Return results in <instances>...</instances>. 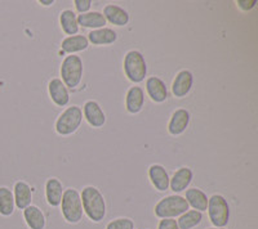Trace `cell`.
Wrapping results in <instances>:
<instances>
[{"label":"cell","mask_w":258,"mask_h":229,"mask_svg":"<svg viewBox=\"0 0 258 229\" xmlns=\"http://www.w3.org/2000/svg\"><path fill=\"white\" fill-rule=\"evenodd\" d=\"M80 198H82L83 211L88 216L89 220L93 223H100L105 219L107 207H106L105 197L100 189L93 185H88L83 188Z\"/></svg>","instance_id":"1"},{"label":"cell","mask_w":258,"mask_h":229,"mask_svg":"<svg viewBox=\"0 0 258 229\" xmlns=\"http://www.w3.org/2000/svg\"><path fill=\"white\" fill-rule=\"evenodd\" d=\"M59 74H61V80L66 85V88H78L83 80V74H84L83 59L77 54H69L62 61Z\"/></svg>","instance_id":"2"},{"label":"cell","mask_w":258,"mask_h":229,"mask_svg":"<svg viewBox=\"0 0 258 229\" xmlns=\"http://www.w3.org/2000/svg\"><path fill=\"white\" fill-rule=\"evenodd\" d=\"M62 216L69 224H78L83 219V206L80 193L75 188H68L63 191L61 200Z\"/></svg>","instance_id":"3"},{"label":"cell","mask_w":258,"mask_h":229,"mask_svg":"<svg viewBox=\"0 0 258 229\" xmlns=\"http://www.w3.org/2000/svg\"><path fill=\"white\" fill-rule=\"evenodd\" d=\"M190 210L185 197L179 194H170V196L161 198L155 205V216L159 219H174V217L181 216L183 212Z\"/></svg>","instance_id":"4"},{"label":"cell","mask_w":258,"mask_h":229,"mask_svg":"<svg viewBox=\"0 0 258 229\" xmlns=\"http://www.w3.org/2000/svg\"><path fill=\"white\" fill-rule=\"evenodd\" d=\"M124 74L129 81L140 84L147 75V63L144 54L140 50H129L124 57Z\"/></svg>","instance_id":"5"},{"label":"cell","mask_w":258,"mask_h":229,"mask_svg":"<svg viewBox=\"0 0 258 229\" xmlns=\"http://www.w3.org/2000/svg\"><path fill=\"white\" fill-rule=\"evenodd\" d=\"M83 123V111L79 106L74 104V106L68 107L62 111L58 119L56 120L54 129L58 135L62 137H68V135L77 133Z\"/></svg>","instance_id":"6"},{"label":"cell","mask_w":258,"mask_h":229,"mask_svg":"<svg viewBox=\"0 0 258 229\" xmlns=\"http://www.w3.org/2000/svg\"><path fill=\"white\" fill-rule=\"evenodd\" d=\"M209 220L214 228H225L230 220V206L222 194H213L208 198Z\"/></svg>","instance_id":"7"},{"label":"cell","mask_w":258,"mask_h":229,"mask_svg":"<svg viewBox=\"0 0 258 229\" xmlns=\"http://www.w3.org/2000/svg\"><path fill=\"white\" fill-rule=\"evenodd\" d=\"M82 111L84 114V119L92 128L98 129L106 124L105 111L100 106V103L96 102V100H87Z\"/></svg>","instance_id":"8"},{"label":"cell","mask_w":258,"mask_h":229,"mask_svg":"<svg viewBox=\"0 0 258 229\" xmlns=\"http://www.w3.org/2000/svg\"><path fill=\"white\" fill-rule=\"evenodd\" d=\"M191 120L190 112L186 108H178L172 113L168 123V133L173 137L182 135L187 130Z\"/></svg>","instance_id":"9"},{"label":"cell","mask_w":258,"mask_h":229,"mask_svg":"<svg viewBox=\"0 0 258 229\" xmlns=\"http://www.w3.org/2000/svg\"><path fill=\"white\" fill-rule=\"evenodd\" d=\"M48 93L57 107H66L70 103V93L61 79L56 77L48 82Z\"/></svg>","instance_id":"10"},{"label":"cell","mask_w":258,"mask_h":229,"mask_svg":"<svg viewBox=\"0 0 258 229\" xmlns=\"http://www.w3.org/2000/svg\"><path fill=\"white\" fill-rule=\"evenodd\" d=\"M194 85V75L190 70H181L172 82V93L176 98H185Z\"/></svg>","instance_id":"11"},{"label":"cell","mask_w":258,"mask_h":229,"mask_svg":"<svg viewBox=\"0 0 258 229\" xmlns=\"http://www.w3.org/2000/svg\"><path fill=\"white\" fill-rule=\"evenodd\" d=\"M145 106V90L141 86H131L125 95V109L128 113L137 114Z\"/></svg>","instance_id":"12"},{"label":"cell","mask_w":258,"mask_h":229,"mask_svg":"<svg viewBox=\"0 0 258 229\" xmlns=\"http://www.w3.org/2000/svg\"><path fill=\"white\" fill-rule=\"evenodd\" d=\"M146 91L154 103H164L168 99L167 85L158 76H151L146 80Z\"/></svg>","instance_id":"13"},{"label":"cell","mask_w":258,"mask_h":229,"mask_svg":"<svg viewBox=\"0 0 258 229\" xmlns=\"http://www.w3.org/2000/svg\"><path fill=\"white\" fill-rule=\"evenodd\" d=\"M102 15L106 22H110L117 27L126 26L129 24V20H131V16L125 9L121 8L120 6H116V4H107L103 8Z\"/></svg>","instance_id":"14"},{"label":"cell","mask_w":258,"mask_h":229,"mask_svg":"<svg viewBox=\"0 0 258 229\" xmlns=\"http://www.w3.org/2000/svg\"><path fill=\"white\" fill-rule=\"evenodd\" d=\"M194 179V173L190 168L187 166H182L179 168L173 176L169 180V188L174 192V193H181V192L186 191L188 188V185L191 184Z\"/></svg>","instance_id":"15"},{"label":"cell","mask_w":258,"mask_h":229,"mask_svg":"<svg viewBox=\"0 0 258 229\" xmlns=\"http://www.w3.org/2000/svg\"><path fill=\"white\" fill-rule=\"evenodd\" d=\"M149 178L156 191L165 192L169 189V175L165 168L160 164H153L149 168Z\"/></svg>","instance_id":"16"},{"label":"cell","mask_w":258,"mask_h":229,"mask_svg":"<svg viewBox=\"0 0 258 229\" xmlns=\"http://www.w3.org/2000/svg\"><path fill=\"white\" fill-rule=\"evenodd\" d=\"M13 197H15V205L17 209L25 210L32 202V189L29 183L25 180H18L13 187Z\"/></svg>","instance_id":"17"},{"label":"cell","mask_w":258,"mask_h":229,"mask_svg":"<svg viewBox=\"0 0 258 229\" xmlns=\"http://www.w3.org/2000/svg\"><path fill=\"white\" fill-rule=\"evenodd\" d=\"M88 41L97 47L102 45H111L117 40V33L115 30L109 29V27H102L98 30H92L88 34Z\"/></svg>","instance_id":"18"},{"label":"cell","mask_w":258,"mask_h":229,"mask_svg":"<svg viewBox=\"0 0 258 229\" xmlns=\"http://www.w3.org/2000/svg\"><path fill=\"white\" fill-rule=\"evenodd\" d=\"M63 185L57 178H49L45 183V198L48 205L52 207H58L61 205L62 194H63Z\"/></svg>","instance_id":"19"},{"label":"cell","mask_w":258,"mask_h":229,"mask_svg":"<svg viewBox=\"0 0 258 229\" xmlns=\"http://www.w3.org/2000/svg\"><path fill=\"white\" fill-rule=\"evenodd\" d=\"M208 198L206 192H203L200 188H190L186 189V196L185 200L187 202L188 207H192V210L197 211H207L208 207Z\"/></svg>","instance_id":"20"},{"label":"cell","mask_w":258,"mask_h":229,"mask_svg":"<svg viewBox=\"0 0 258 229\" xmlns=\"http://www.w3.org/2000/svg\"><path fill=\"white\" fill-rule=\"evenodd\" d=\"M88 47L89 41L87 39V36L79 35V34L74 36H68L61 43L62 50L68 54H75L79 53V52H84V50L88 49Z\"/></svg>","instance_id":"21"},{"label":"cell","mask_w":258,"mask_h":229,"mask_svg":"<svg viewBox=\"0 0 258 229\" xmlns=\"http://www.w3.org/2000/svg\"><path fill=\"white\" fill-rule=\"evenodd\" d=\"M59 25L61 29L68 36H74L79 34V24H78L77 13L71 9H64L59 15Z\"/></svg>","instance_id":"22"},{"label":"cell","mask_w":258,"mask_h":229,"mask_svg":"<svg viewBox=\"0 0 258 229\" xmlns=\"http://www.w3.org/2000/svg\"><path fill=\"white\" fill-rule=\"evenodd\" d=\"M24 219L30 229H44L47 224L45 215L38 206L34 205H30L24 210Z\"/></svg>","instance_id":"23"},{"label":"cell","mask_w":258,"mask_h":229,"mask_svg":"<svg viewBox=\"0 0 258 229\" xmlns=\"http://www.w3.org/2000/svg\"><path fill=\"white\" fill-rule=\"evenodd\" d=\"M78 24H79V27L82 26L84 29L98 30L102 29V27H106L107 22H106L102 13L93 11V12L83 13V15L78 16Z\"/></svg>","instance_id":"24"},{"label":"cell","mask_w":258,"mask_h":229,"mask_svg":"<svg viewBox=\"0 0 258 229\" xmlns=\"http://www.w3.org/2000/svg\"><path fill=\"white\" fill-rule=\"evenodd\" d=\"M16 209L15 197L12 189L8 187H0V215L8 217L13 215Z\"/></svg>","instance_id":"25"},{"label":"cell","mask_w":258,"mask_h":229,"mask_svg":"<svg viewBox=\"0 0 258 229\" xmlns=\"http://www.w3.org/2000/svg\"><path fill=\"white\" fill-rule=\"evenodd\" d=\"M202 221L203 212L197 211V210H187L181 216H178L177 224H178L179 229H194L197 228Z\"/></svg>","instance_id":"26"},{"label":"cell","mask_w":258,"mask_h":229,"mask_svg":"<svg viewBox=\"0 0 258 229\" xmlns=\"http://www.w3.org/2000/svg\"><path fill=\"white\" fill-rule=\"evenodd\" d=\"M106 229H135V221L129 217H117L110 221L106 225Z\"/></svg>","instance_id":"27"},{"label":"cell","mask_w":258,"mask_h":229,"mask_svg":"<svg viewBox=\"0 0 258 229\" xmlns=\"http://www.w3.org/2000/svg\"><path fill=\"white\" fill-rule=\"evenodd\" d=\"M74 6H75V9H77L80 15L88 13L92 7V0H75Z\"/></svg>","instance_id":"28"},{"label":"cell","mask_w":258,"mask_h":229,"mask_svg":"<svg viewBox=\"0 0 258 229\" xmlns=\"http://www.w3.org/2000/svg\"><path fill=\"white\" fill-rule=\"evenodd\" d=\"M158 229H179L176 219H161L159 221Z\"/></svg>","instance_id":"29"},{"label":"cell","mask_w":258,"mask_h":229,"mask_svg":"<svg viewBox=\"0 0 258 229\" xmlns=\"http://www.w3.org/2000/svg\"><path fill=\"white\" fill-rule=\"evenodd\" d=\"M255 6V0H241V2H238V7L243 11H250L253 7Z\"/></svg>","instance_id":"30"},{"label":"cell","mask_w":258,"mask_h":229,"mask_svg":"<svg viewBox=\"0 0 258 229\" xmlns=\"http://www.w3.org/2000/svg\"><path fill=\"white\" fill-rule=\"evenodd\" d=\"M39 3H40L41 6L49 7V6H53V4H54V2H53V0H40Z\"/></svg>","instance_id":"31"},{"label":"cell","mask_w":258,"mask_h":229,"mask_svg":"<svg viewBox=\"0 0 258 229\" xmlns=\"http://www.w3.org/2000/svg\"><path fill=\"white\" fill-rule=\"evenodd\" d=\"M208 229H226V228H208Z\"/></svg>","instance_id":"32"}]
</instances>
